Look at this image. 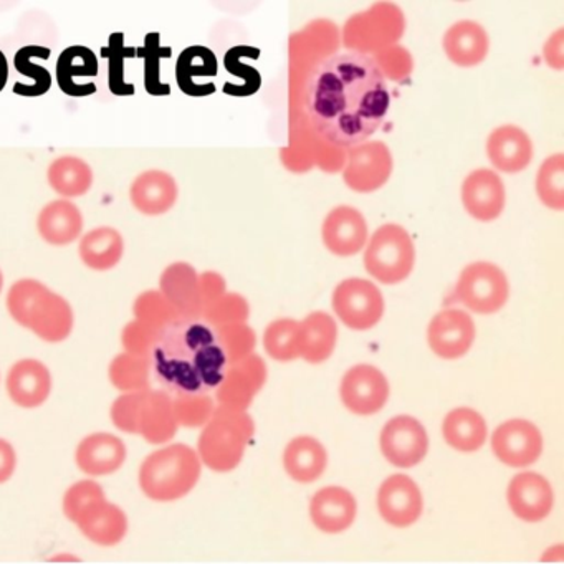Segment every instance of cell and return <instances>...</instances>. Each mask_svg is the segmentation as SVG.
Returning <instances> with one entry per match:
<instances>
[{
    "instance_id": "1",
    "label": "cell",
    "mask_w": 564,
    "mask_h": 564,
    "mask_svg": "<svg viewBox=\"0 0 564 564\" xmlns=\"http://www.w3.org/2000/svg\"><path fill=\"white\" fill-rule=\"evenodd\" d=\"M391 95L375 58L346 52L325 58L310 75L305 110L318 137L335 147L366 143L384 123Z\"/></svg>"
},
{
    "instance_id": "2",
    "label": "cell",
    "mask_w": 564,
    "mask_h": 564,
    "mask_svg": "<svg viewBox=\"0 0 564 564\" xmlns=\"http://www.w3.org/2000/svg\"><path fill=\"white\" fill-rule=\"evenodd\" d=\"M151 371L166 394L199 395L217 389L229 368L219 335L199 319H177L151 349Z\"/></svg>"
},
{
    "instance_id": "3",
    "label": "cell",
    "mask_w": 564,
    "mask_h": 564,
    "mask_svg": "<svg viewBox=\"0 0 564 564\" xmlns=\"http://www.w3.org/2000/svg\"><path fill=\"white\" fill-rule=\"evenodd\" d=\"M9 315L47 343H62L72 335L74 310L68 300L35 279L12 283L6 299Z\"/></svg>"
},
{
    "instance_id": "4",
    "label": "cell",
    "mask_w": 564,
    "mask_h": 564,
    "mask_svg": "<svg viewBox=\"0 0 564 564\" xmlns=\"http://www.w3.org/2000/svg\"><path fill=\"white\" fill-rule=\"evenodd\" d=\"M203 467L196 448L181 442L166 444L141 462L138 484L144 497L158 503H171L197 487Z\"/></svg>"
},
{
    "instance_id": "5",
    "label": "cell",
    "mask_w": 564,
    "mask_h": 564,
    "mask_svg": "<svg viewBox=\"0 0 564 564\" xmlns=\"http://www.w3.org/2000/svg\"><path fill=\"white\" fill-rule=\"evenodd\" d=\"M256 435V422L249 411L219 408L203 427L197 455L203 465L217 474H229L242 464Z\"/></svg>"
},
{
    "instance_id": "6",
    "label": "cell",
    "mask_w": 564,
    "mask_h": 564,
    "mask_svg": "<svg viewBox=\"0 0 564 564\" xmlns=\"http://www.w3.org/2000/svg\"><path fill=\"white\" fill-rule=\"evenodd\" d=\"M64 510L82 533L101 546H113L123 541L128 518L123 508L105 498L97 481H78L64 498Z\"/></svg>"
},
{
    "instance_id": "7",
    "label": "cell",
    "mask_w": 564,
    "mask_h": 564,
    "mask_svg": "<svg viewBox=\"0 0 564 564\" xmlns=\"http://www.w3.org/2000/svg\"><path fill=\"white\" fill-rule=\"evenodd\" d=\"M362 262L366 272L379 283L398 285L414 270V242L398 224H386L372 234Z\"/></svg>"
},
{
    "instance_id": "8",
    "label": "cell",
    "mask_w": 564,
    "mask_h": 564,
    "mask_svg": "<svg viewBox=\"0 0 564 564\" xmlns=\"http://www.w3.org/2000/svg\"><path fill=\"white\" fill-rule=\"evenodd\" d=\"M491 452L500 464L514 470H528L544 451L541 429L530 419L511 417L498 424L488 435Z\"/></svg>"
},
{
    "instance_id": "9",
    "label": "cell",
    "mask_w": 564,
    "mask_h": 564,
    "mask_svg": "<svg viewBox=\"0 0 564 564\" xmlns=\"http://www.w3.org/2000/svg\"><path fill=\"white\" fill-rule=\"evenodd\" d=\"M455 295L471 312L494 315L507 305L510 283L500 267L475 262L462 270Z\"/></svg>"
},
{
    "instance_id": "10",
    "label": "cell",
    "mask_w": 564,
    "mask_h": 564,
    "mask_svg": "<svg viewBox=\"0 0 564 564\" xmlns=\"http://www.w3.org/2000/svg\"><path fill=\"white\" fill-rule=\"evenodd\" d=\"M431 448L427 429L411 414H398L382 425L379 451L382 457L399 470L417 467Z\"/></svg>"
},
{
    "instance_id": "11",
    "label": "cell",
    "mask_w": 564,
    "mask_h": 564,
    "mask_svg": "<svg viewBox=\"0 0 564 564\" xmlns=\"http://www.w3.org/2000/svg\"><path fill=\"white\" fill-rule=\"evenodd\" d=\"M332 303L339 322L355 332L375 328L384 315V296L365 279L343 280L333 292Z\"/></svg>"
},
{
    "instance_id": "12",
    "label": "cell",
    "mask_w": 564,
    "mask_h": 564,
    "mask_svg": "<svg viewBox=\"0 0 564 564\" xmlns=\"http://www.w3.org/2000/svg\"><path fill=\"white\" fill-rule=\"evenodd\" d=\"M391 398V384L381 369L372 365L349 368L339 382V399L346 411L358 417L379 414Z\"/></svg>"
},
{
    "instance_id": "13",
    "label": "cell",
    "mask_w": 564,
    "mask_h": 564,
    "mask_svg": "<svg viewBox=\"0 0 564 564\" xmlns=\"http://www.w3.org/2000/svg\"><path fill=\"white\" fill-rule=\"evenodd\" d=\"M376 508L386 524L404 530L421 520L424 513V495L411 475L399 471L389 475L379 485Z\"/></svg>"
},
{
    "instance_id": "14",
    "label": "cell",
    "mask_w": 564,
    "mask_h": 564,
    "mask_svg": "<svg viewBox=\"0 0 564 564\" xmlns=\"http://www.w3.org/2000/svg\"><path fill=\"white\" fill-rule=\"evenodd\" d=\"M507 505L511 513L523 523H541L554 510L556 494L544 475L533 470H521L507 485Z\"/></svg>"
},
{
    "instance_id": "15",
    "label": "cell",
    "mask_w": 564,
    "mask_h": 564,
    "mask_svg": "<svg viewBox=\"0 0 564 564\" xmlns=\"http://www.w3.org/2000/svg\"><path fill=\"white\" fill-rule=\"evenodd\" d=\"M392 174V154L382 141H366L351 148L343 180L355 193L368 194L381 189Z\"/></svg>"
},
{
    "instance_id": "16",
    "label": "cell",
    "mask_w": 564,
    "mask_h": 564,
    "mask_svg": "<svg viewBox=\"0 0 564 564\" xmlns=\"http://www.w3.org/2000/svg\"><path fill=\"white\" fill-rule=\"evenodd\" d=\"M474 319L464 310L448 308L437 313L429 323L427 343L431 351L442 359L464 358L474 346Z\"/></svg>"
},
{
    "instance_id": "17",
    "label": "cell",
    "mask_w": 564,
    "mask_h": 564,
    "mask_svg": "<svg viewBox=\"0 0 564 564\" xmlns=\"http://www.w3.org/2000/svg\"><path fill=\"white\" fill-rule=\"evenodd\" d=\"M355 494L341 485H326L315 491L308 505L310 521L325 534L348 531L358 518Z\"/></svg>"
},
{
    "instance_id": "18",
    "label": "cell",
    "mask_w": 564,
    "mask_h": 564,
    "mask_svg": "<svg viewBox=\"0 0 564 564\" xmlns=\"http://www.w3.org/2000/svg\"><path fill=\"white\" fill-rule=\"evenodd\" d=\"M9 398L22 409H37L51 398L54 389L51 369L35 358L14 362L6 378Z\"/></svg>"
},
{
    "instance_id": "19",
    "label": "cell",
    "mask_w": 564,
    "mask_h": 564,
    "mask_svg": "<svg viewBox=\"0 0 564 564\" xmlns=\"http://www.w3.org/2000/svg\"><path fill=\"white\" fill-rule=\"evenodd\" d=\"M322 237L323 243L333 256H356L368 243V224L355 207H335L323 223Z\"/></svg>"
},
{
    "instance_id": "20",
    "label": "cell",
    "mask_w": 564,
    "mask_h": 564,
    "mask_svg": "<svg viewBox=\"0 0 564 564\" xmlns=\"http://www.w3.org/2000/svg\"><path fill=\"white\" fill-rule=\"evenodd\" d=\"M128 448L123 438L111 432H94L82 438L75 451V462L88 477L117 474L127 462Z\"/></svg>"
},
{
    "instance_id": "21",
    "label": "cell",
    "mask_w": 564,
    "mask_h": 564,
    "mask_svg": "<svg viewBox=\"0 0 564 564\" xmlns=\"http://www.w3.org/2000/svg\"><path fill=\"white\" fill-rule=\"evenodd\" d=\"M462 203L468 216L480 223L498 219L507 203L503 181L494 171H474L462 184Z\"/></svg>"
},
{
    "instance_id": "22",
    "label": "cell",
    "mask_w": 564,
    "mask_h": 564,
    "mask_svg": "<svg viewBox=\"0 0 564 564\" xmlns=\"http://www.w3.org/2000/svg\"><path fill=\"white\" fill-rule=\"evenodd\" d=\"M328 464L325 444L313 435H296L283 448V470L295 484H315L325 475Z\"/></svg>"
},
{
    "instance_id": "23",
    "label": "cell",
    "mask_w": 564,
    "mask_h": 564,
    "mask_svg": "<svg viewBox=\"0 0 564 564\" xmlns=\"http://www.w3.org/2000/svg\"><path fill=\"white\" fill-rule=\"evenodd\" d=\"M177 196L180 187L176 180L166 171H144L130 187L131 204L143 216L154 217L170 213L176 206Z\"/></svg>"
},
{
    "instance_id": "24",
    "label": "cell",
    "mask_w": 564,
    "mask_h": 564,
    "mask_svg": "<svg viewBox=\"0 0 564 564\" xmlns=\"http://www.w3.org/2000/svg\"><path fill=\"white\" fill-rule=\"evenodd\" d=\"M487 154L495 170L517 174L533 161V143L527 131L514 124H503L488 137Z\"/></svg>"
},
{
    "instance_id": "25",
    "label": "cell",
    "mask_w": 564,
    "mask_h": 564,
    "mask_svg": "<svg viewBox=\"0 0 564 564\" xmlns=\"http://www.w3.org/2000/svg\"><path fill=\"white\" fill-rule=\"evenodd\" d=\"M442 438L460 454H475L488 442L487 419L477 409L458 405L445 414L441 425Z\"/></svg>"
},
{
    "instance_id": "26",
    "label": "cell",
    "mask_w": 564,
    "mask_h": 564,
    "mask_svg": "<svg viewBox=\"0 0 564 564\" xmlns=\"http://www.w3.org/2000/svg\"><path fill=\"white\" fill-rule=\"evenodd\" d=\"M265 382V369L262 362L246 361L234 368H227L223 382L217 386L219 408L243 411L252 404Z\"/></svg>"
},
{
    "instance_id": "27",
    "label": "cell",
    "mask_w": 564,
    "mask_h": 564,
    "mask_svg": "<svg viewBox=\"0 0 564 564\" xmlns=\"http://www.w3.org/2000/svg\"><path fill=\"white\" fill-rule=\"evenodd\" d=\"M177 421L173 399L164 391L141 392L137 432L153 444H167L176 434Z\"/></svg>"
},
{
    "instance_id": "28",
    "label": "cell",
    "mask_w": 564,
    "mask_h": 564,
    "mask_svg": "<svg viewBox=\"0 0 564 564\" xmlns=\"http://www.w3.org/2000/svg\"><path fill=\"white\" fill-rule=\"evenodd\" d=\"M85 219L80 207L68 199H55L39 213V236L55 247L70 246L80 239Z\"/></svg>"
},
{
    "instance_id": "29",
    "label": "cell",
    "mask_w": 564,
    "mask_h": 564,
    "mask_svg": "<svg viewBox=\"0 0 564 564\" xmlns=\"http://www.w3.org/2000/svg\"><path fill=\"white\" fill-rule=\"evenodd\" d=\"M445 55L452 64L462 68L477 67L487 58L488 41L487 31L474 21H460L452 25L444 35Z\"/></svg>"
},
{
    "instance_id": "30",
    "label": "cell",
    "mask_w": 564,
    "mask_h": 564,
    "mask_svg": "<svg viewBox=\"0 0 564 564\" xmlns=\"http://www.w3.org/2000/svg\"><path fill=\"white\" fill-rule=\"evenodd\" d=\"M57 84L68 97L82 98L97 94V85H84L80 78L98 77V61L94 51L84 45L65 48L57 61Z\"/></svg>"
},
{
    "instance_id": "31",
    "label": "cell",
    "mask_w": 564,
    "mask_h": 564,
    "mask_svg": "<svg viewBox=\"0 0 564 564\" xmlns=\"http://www.w3.org/2000/svg\"><path fill=\"white\" fill-rule=\"evenodd\" d=\"M338 341V326L325 312H315L300 322V358L322 365L332 358Z\"/></svg>"
},
{
    "instance_id": "32",
    "label": "cell",
    "mask_w": 564,
    "mask_h": 564,
    "mask_svg": "<svg viewBox=\"0 0 564 564\" xmlns=\"http://www.w3.org/2000/svg\"><path fill=\"white\" fill-rule=\"evenodd\" d=\"M124 239L120 230L110 226L97 227L82 237L78 256L95 272H108L123 259Z\"/></svg>"
},
{
    "instance_id": "33",
    "label": "cell",
    "mask_w": 564,
    "mask_h": 564,
    "mask_svg": "<svg viewBox=\"0 0 564 564\" xmlns=\"http://www.w3.org/2000/svg\"><path fill=\"white\" fill-rule=\"evenodd\" d=\"M219 72L216 55L207 47L194 45V47L186 48L183 54L177 58L176 64V80L181 90L189 97H207L213 95L214 91L204 87V82L200 84L199 78H214ZM216 87V85H210Z\"/></svg>"
},
{
    "instance_id": "34",
    "label": "cell",
    "mask_w": 564,
    "mask_h": 564,
    "mask_svg": "<svg viewBox=\"0 0 564 564\" xmlns=\"http://www.w3.org/2000/svg\"><path fill=\"white\" fill-rule=\"evenodd\" d=\"M52 191L62 199H75L85 196L94 186L95 174L90 164L78 156H61L52 161L47 171Z\"/></svg>"
},
{
    "instance_id": "35",
    "label": "cell",
    "mask_w": 564,
    "mask_h": 564,
    "mask_svg": "<svg viewBox=\"0 0 564 564\" xmlns=\"http://www.w3.org/2000/svg\"><path fill=\"white\" fill-rule=\"evenodd\" d=\"M48 61L51 58V48L42 47V45H25L21 51L15 54L14 65L15 70L22 75V77L31 78V85H22L21 82L14 85V94L19 97H42L47 94L52 88L51 72L42 65L35 64V61Z\"/></svg>"
},
{
    "instance_id": "36",
    "label": "cell",
    "mask_w": 564,
    "mask_h": 564,
    "mask_svg": "<svg viewBox=\"0 0 564 564\" xmlns=\"http://www.w3.org/2000/svg\"><path fill=\"white\" fill-rule=\"evenodd\" d=\"M196 289V273L186 263H174L161 276V293L173 306L180 319H191L187 308L193 305Z\"/></svg>"
},
{
    "instance_id": "37",
    "label": "cell",
    "mask_w": 564,
    "mask_h": 564,
    "mask_svg": "<svg viewBox=\"0 0 564 564\" xmlns=\"http://www.w3.org/2000/svg\"><path fill=\"white\" fill-rule=\"evenodd\" d=\"M263 348L270 358L280 362L300 358V322L283 318L270 323L263 335Z\"/></svg>"
},
{
    "instance_id": "38",
    "label": "cell",
    "mask_w": 564,
    "mask_h": 564,
    "mask_svg": "<svg viewBox=\"0 0 564 564\" xmlns=\"http://www.w3.org/2000/svg\"><path fill=\"white\" fill-rule=\"evenodd\" d=\"M536 194L550 209H564V156L553 154L544 160L536 174Z\"/></svg>"
},
{
    "instance_id": "39",
    "label": "cell",
    "mask_w": 564,
    "mask_h": 564,
    "mask_svg": "<svg viewBox=\"0 0 564 564\" xmlns=\"http://www.w3.org/2000/svg\"><path fill=\"white\" fill-rule=\"evenodd\" d=\"M150 361L141 356H117L110 366V379L118 389L124 392L147 391Z\"/></svg>"
},
{
    "instance_id": "40",
    "label": "cell",
    "mask_w": 564,
    "mask_h": 564,
    "mask_svg": "<svg viewBox=\"0 0 564 564\" xmlns=\"http://www.w3.org/2000/svg\"><path fill=\"white\" fill-rule=\"evenodd\" d=\"M133 312L138 322L144 323L158 332H163L180 319L173 306L164 299L163 293L156 292V290L141 293L134 302Z\"/></svg>"
},
{
    "instance_id": "41",
    "label": "cell",
    "mask_w": 564,
    "mask_h": 564,
    "mask_svg": "<svg viewBox=\"0 0 564 564\" xmlns=\"http://www.w3.org/2000/svg\"><path fill=\"white\" fill-rule=\"evenodd\" d=\"M140 54L144 58V87L148 94L160 97V95H170V85L163 84L160 80V62L161 58L170 57V48H163L160 44V34L147 35L144 47L141 48Z\"/></svg>"
},
{
    "instance_id": "42",
    "label": "cell",
    "mask_w": 564,
    "mask_h": 564,
    "mask_svg": "<svg viewBox=\"0 0 564 564\" xmlns=\"http://www.w3.org/2000/svg\"><path fill=\"white\" fill-rule=\"evenodd\" d=\"M173 409L177 425L186 427H204L216 412V405L207 394L177 395L173 399Z\"/></svg>"
},
{
    "instance_id": "43",
    "label": "cell",
    "mask_w": 564,
    "mask_h": 564,
    "mask_svg": "<svg viewBox=\"0 0 564 564\" xmlns=\"http://www.w3.org/2000/svg\"><path fill=\"white\" fill-rule=\"evenodd\" d=\"M104 52L105 57L110 61V67H108V70H110V90L115 95H123V97L133 95L134 85L124 82V61L128 57H133L134 54L131 48H127V45H124V35H111L110 45Z\"/></svg>"
},
{
    "instance_id": "44",
    "label": "cell",
    "mask_w": 564,
    "mask_h": 564,
    "mask_svg": "<svg viewBox=\"0 0 564 564\" xmlns=\"http://www.w3.org/2000/svg\"><path fill=\"white\" fill-rule=\"evenodd\" d=\"M163 332H158V329L151 328V326L134 319V322L128 323L127 328L123 329L121 341H123L128 355L148 358L151 349L156 345L158 338H160Z\"/></svg>"
},
{
    "instance_id": "45",
    "label": "cell",
    "mask_w": 564,
    "mask_h": 564,
    "mask_svg": "<svg viewBox=\"0 0 564 564\" xmlns=\"http://www.w3.org/2000/svg\"><path fill=\"white\" fill-rule=\"evenodd\" d=\"M18 470V451L8 438L0 437V485L11 480Z\"/></svg>"
},
{
    "instance_id": "46",
    "label": "cell",
    "mask_w": 564,
    "mask_h": 564,
    "mask_svg": "<svg viewBox=\"0 0 564 564\" xmlns=\"http://www.w3.org/2000/svg\"><path fill=\"white\" fill-rule=\"evenodd\" d=\"M9 80V62L4 52L0 51V91L4 90Z\"/></svg>"
},
{
    "instance_id": "47",
    "label": "cell",
    "mask_w": 564,
    "mask_h": 564,
    "mask_svg": "<svg viewBox=\"0 0 564 564\" xmlns=\"http://www.w3.org/2000/svg\"><path fill=\"white\" fill-rule=\"evenodd\" d=\"M563 544H556V546L547 547L546 553L543 554L544 561H553V563H560L564 556Z\"/></svg>"
},
{
    "instance_id": "48",
    "label": "cell",
    "mask_w": 564,
    "mask_h": 564,
    "mask_svg": "<svg viewBox=\"0 0 564 564\" xmlns=\"http://www.w3.org/2000/svg\"><path fill=\"white\" fill-rule=\"evenodd\" d=\"M2 289H4V273L0 270V292H2Z\"/></svg>"
}]
</instances>
